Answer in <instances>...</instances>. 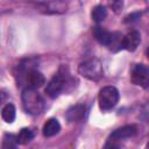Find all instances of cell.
I'll return each instance as SVG.
<instances>
[{
  "mask_svg": "<svg viewBox=\"0 0 149 149\" xmlns=\"http://www.w3.org/2000/svg\"><path fill=\"white\" fill-rule=\"evenodd\" d=\"M23 108L27 113L31 115H38L41 114L45 108V101L43 97L38 93V91L34 88H24L21 95Z\"/></svg>",
  "mask_w": 149,
  "mask_h": 149,
  "instance_id": "obj_1",
  "label": "cell"
},
{
  "mask_svg": "<svg viewBox=\"0 0 149 149\" xmlns=\"http://www.w3.org/2000/svg\"><path fill=\"white\" fill-rule=\"evenodd\" d=\"M71 83V79H70V76L68 73H65L63 71V69L59 70V72L57 74H55L52 77V79L48 83L47 87H45V93L55 99L57 98L62 92H64L66 90V87L70 85Z\"/></svg>",
  "mask_w": 149,
  "mask_h": 149,
  "instance_id": "obj_2",
  "label": "cell"
},
{
  "mask_svg": "<svg viewBox=\"0 0 149 149\" xmlns=\"http://www.w3.org/2000/svg\"><path fill=\"white\" fill-rule=\"evenodd\" d=\"M78 72L84 78L94 80V81L101 79L104 76L102 65H101L100 61L97 58H90V59L80 63V65L78 66Z\"/></svg>",
  "mask_w": 149,
  "mask_h": 149,
  "instance_id": "obj_3",
  "label": "cell"
},
{
  "mask_svg": "<svg viewBox=\"0 0 149 149\" xmlns=\"http://www.w3.org/2000/svg\"><path fill=\"white\" fill-rule=\"evenodd\" d=\"M120 94L119 91L114 86H105L100 90L98 95L99 107L102 111H109L112 109L119 101Z\"/></svg>",
  "mask_w": 149,
  "mask_h": 149,
  "instance_id": "obj_4",
  "label": "cell"
},
{
  "mask_svg": "<svg viewBox=\"0 0 149 149\" xmlns=\"http://www.w3.org/2000/svg\"><path fill=\"white\" fill-rule=\"evenodd\" d=\"M132 83L147 88L149 86V70L144 64H136L130 73Z\"/></svg>",
  "mask_w": 149,
  "mask_h": 149,
  "instance_id": "obj_5",
  "label": "cell"
},
{
  "mask_svg": "<svg viewBox=\"0 0 149 149\" xmlns=\"http://www.w3.org/2000/svg\"><path fill=\"white\" fill-rule=\"evenodd\" d=\"M140 42H141V35H140V33L136 31V30H132L127 35L123 36V40H122V49H126L128 51H134L139 47Z\"/></svg>",
  "mask_w": 149,
  "mask_h": 149,
  "instance_id": "obj_6",
  "label": "cell"
},
{
  "mask_svg": "<svg viewBox=\"0 0 149 149\" xmlns=\"http://www.w3.org/2000/svg\"><path fill=\"white\" fill-rule=\"evenodd\" d=\"M136 127L134 125H127V126H123L121 128H118L116 130H114L112 134H111V137H109V141H119V140H122V139H128V137H132L136 134Z\"/></svg>",
  "mask_w": 149,
  "mask_h": 149,
  "instance_id": "obj_7",
  "label": "cell"
},
{
  "mask_svg": "<svg viewBox=\"0 0 149 149\" xmlns=\"http://www.w3.org/2000/svg\"><path fill=\"white\" fill-rule=\"evenodd\" d=\"M38 7H41V10L44 13H64L66 12L68 5L63 1H54V2H43L38 3Z\"/></svg>",
  "mask_w": 149,
  "mask_h": 149,
  "instance_id": "obj_8",
  "label": "cell"
},
{
  "mask_svg": "<svg viewBox=\"0 0 149 149\" xmlns=\"http://www.w3.org/2000/svg\"><path fill=\"white\" fill-rule=\"evenodd\" d=\"M84 116H85V106L80 104L71 106L66 112V119L70 122H78L83 120Z\"/></svg>",
  "mask_w": 149,
  "mask_h": 149,
  "instance_id": "obj_9",
  "label": "cell"
},
{
  "mask_svg": "<svg viewBox=\"0 0 149 149\" xmlns=\"http://www.w3.org/2000/svg\"><path fill=\"white\" fill-rule=\"evenodd\" d=\"M42 130H43V135H44L45 137H51V136H54V135H56V134L59 133V130H61V125H59V122H58L57 119L51 118V119H49V120L44 123Z\"/></svg>",
  "mask_w": 149,
  "mask_h": 149,
  "instance_id": "obj_10",
  "label": "cell"
},
{
  "mask_svg": "<svg viewBox=\"0 0 149 149\" xmlns=\"http://www.w3.org/2000/svg\"><path fill=\"white\" fill-rule=\"evenodd\" d=\"M122 40H123V36L122 34L118 33V31H112V35H111V38H109V42L107 44V48L112 51H119L122 49Z\"/></svg>",
  "mask_w": 149,
  "mask_h": 149,
  "instance_id": "obj_11",
  "label": "cell"
},
{
  "mask_svg": "<svg viewBox=\"0 0 149 149\" xmlns=\"http://www.w3.org/2000/svg\"><path fill=\"white\" fill-rule=\"evenodd\" d=\"M93 34H94V36H95V38H97V41L99 43H101V44L107 47V44L109 42V38H111V35H112V31H108V30L97 26L93 29Z\"/></svg>",
  "mask_w": 149,
  "mask_h": 149,
  "instance_id": "obj_12",
  "label": "cell"
},
{
  "mask_svg": "<svg viewBox=\"0 0 149 149\" xmlns=\"http://www.w3.org/2000/svg\"><path fill=\"white\" fill-rule=\"evenodd\" d=\"M91 16H92V20L97 23L99 22H102L106 16H107V9L105 6L102 5H97L92 8V12H91Z\"/></svg>",
  "mask_w": 149,
  "mask_h": 149,
  "instance_id": "obj_13",
  "label": "cell"
},
{
  "mask_svg": "<svg viewBox=\"0 0 149 149\" xmlns=\"http://www.w3.org/2000/svg\"><path fill=\"white\" fill-rule=\"evenodd\" d=\"M15 115H16V111L13 104H7L3 106L1 111V116L7 123H12L15 120Z\"/></svg>",
  "mask_w": 149,
  "mask_h": 149,
  "instance_id": "obj_14",
  "label": "cell"
},
{
  "mask_svg": "<svg viewBox=\"0 0 149 149\" xmlns=\"http://www.w3.org/2000/svg\"><path fill=\"white\" fill-rule=\"evenodd\" d=\"M34 139V133L29 128H22L20 133L16 135L17 144H27Z\"/></svg>",
  "mask_w": 149,
  "mask_h": 149,
  "instance_id": "obj_15",
  "label": "cell"
},
{
  "mask_svg": "<svg viewBox=\"0 0 149 149\" xmlns=\"http://www.w3.org/2000/svg\"><path fill=\"white\" fill-rule=\"evenodd\" d=\"M1 149H17L16 136L13 134H5L2 139Z\"/></svg>",
  "mask_w": 149,
  "mask_h": 149,
  "instance_id": "obj_16",
  "label": "cell"
},
{
  "mask_svg": "<svg viewBox=\"0 0 149 149\" xmlns=\"http://www.w3.org/2000/svg\"><path fill=\"white\" fill-rule=\"evenodd\" d=\"M105 149H123L116 141H109Z\"/></svg>",
  "mask_w": 149,
  "mask_h": 149,
  "instance_id": "obj_17",
  "label": "cell"
},
{
  "mask_svg": "<svg viewBox=\"0 0 149 149\" xmlns=\"http://www.w3.org/2000/svg\"><path fill=\"white\" fill-rule=\"evenodd\" d=\"M111 6H112V8H114V12L119 13L120 9L122 8V2L121 1H115V2H112Z\"/></svg>",
  "mask_w": 149,
  "mask_h": 149,
  "instance_id": "obj_18",
  "label": "cell"
},
{
  "mask_svg": "<svg viewBox=\"0 0 149 149\" xmlns=\"http://www.w3.org/2000/svg\"><path fill=\"white\" fill-rule=\"evenodd\" d=\"M6 98H7V95H6V93L3 92V91H0V106L3 104V101L6 100Z\"/></svg>",
  "mask_w": 149,
  "mask_h": 149,
  "instance_id": "obj_19",
  "label": "cell"
}]
</instances>
